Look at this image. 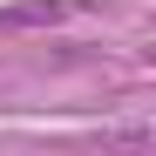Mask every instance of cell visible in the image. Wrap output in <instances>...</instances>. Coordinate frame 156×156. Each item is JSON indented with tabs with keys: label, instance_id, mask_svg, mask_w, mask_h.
<instances>
[{
	"label": "cell",
	"instance_id": "1",
	"mask_svg": "<svg viewBox=\"0 0 156 156\" xmlns=\"http://www.w3.org/2000/svg\"><path fill=\"white\" fill-rule=\"evenodd\" d=\"M55 20H68L61 0H27V7H0V34L7 27H55Z\"/></svg>",
	"mask_w": 156,
	"mask_h": 156
}]
</instances>
